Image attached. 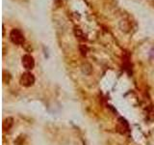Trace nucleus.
<instances>
[{"label": "nucleus", "instance_id": "nucleus-2", "mask_svg": "<svg viewBox=\"0 0 154 145\" xmlns=\"http://www.w3.org/2000/svg\"><path fill=\"white\" fill-rule=\"evenodd\" d=\"M10 40L15 45H21L24 43V36L19 29H13L10 33Z\"/></svg>", "mask_w": 154, "mask_h": 145}, {"label": "nucleus", "instance_id": "nucleus-1", "mask_svg": "<svg viewBox=\"0 0 154 145\" xmlns=\"http://www.w3.org/2000/svg\"><path fill=\"white\" fill-rule=\"evenodd\" d=\"M19 83L24 87H30L35 83V76L29 72H25L21 75L19 79Z\"/></svg>", "mask_w": 154, "mask_h": 145}, {"label": "nucleus", "instance_id": "nucleus-7", "mask_svg": "<svg viewBox=\"0 0 154 145\" xmlns=\"http://www.w3.org/2000/svg\"><path fill=\"white\" fill-rule=\"evenodd\" d=\"M152 5H153V7H154V1H153V3H152Z\"/></svg>", "mask_w": 154, "mask_h": 145}, {"label": "nucleus", "instance_id": "nucleus-3", "mask_svg": "<svg viewBox=\"0 0 154 145\" xmlns=\"http://www.w3.org/2000/svg\"><path fill=\"white\" fill-rule=\"evenodd\" d=\"M21 63H22V66L25 68L26 70H32L35 67V60L32 55L30 54H25L21 58Z\"/></svg>", "mask_w": 154, "mask_h": 145}, {"label": "nucleus", "instance_id": "nucleus-6", "mask_svg": "<svg viewBox=\"0 0 154 145\" xmlns=\"http://www.w3.org/2000/svg\"><path fill=\"white\" fill-rule=\"evenodd\" d=\"M80 49H81V51H82V54H83V55H86L88 48H87V47L85 46V45H83V46H80Z\"/></svg>", "mask_w": 154, "mask_h": 145}, {"label": "nucleus", "instance_id": "nucleus-4", "mask_svg": "<svg viewBox=\"0 0 154 145\" xmlns=\"http://www.w3.org/2000/svg\"><path fill=\"white\" fill-rule=\"evenodd\" d=\"M13 125H14V119L11 118V117H8V118H6L3 121V130L4 131L11 130Z\"/></svg>", "mask_w": 154, "mask_h": 145}, {"label": "nucleus", "instance_id": "nucleus-5", "mask_svg": "<svg viewBox=\"0 0 154 145\" xmlns=\"http://www.w3.org/2000/svg\"><path fill=\"white\" fill-rule=\"evenodd\" d=\"M87 70H89L90 72H92V67L89 64H84V65L82 66V71H83V72H84V74L89 75V72H88Z\"/></svg>", "mask_w": 154, "mask_h": 145}]
</instances>
